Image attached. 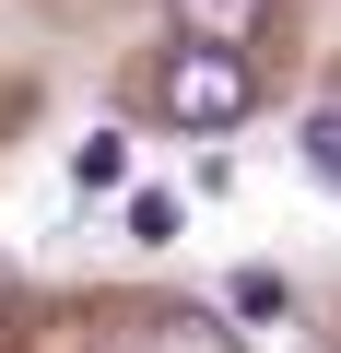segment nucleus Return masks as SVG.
I'll list each match as a JSON object with an SVG mask.
<instances>
[{
    "mask_svg": "<svg viewBox=\"0 0 341 353\" xmlns=\"http://www.w3.org/2000/svg\"><path fill=\"white\" fill-rule=\"evenodd\" d=\"M130 236H141V248H177V201L141 189V201H130Z\"/></svg>",
    "mask_w": 341,
    "mask_h": 353,
    "instance_id": "obj_6",
    "label": "nucleus"
},
{
    "mask_svg": "<svg viewBox=\"0 0 341 353\" xmlns=\"http://www.w3.org/2000/svg\"><path fill=\"white\" fill-rule=\"evenodd\" d=\"M306 176H318V189H341V106H306Z\"/></svg>",
    "mask_w": 341,
    "mask_h": 353,
    "instance_id": "obj_5",
    "label": "nucleus"
},
{
    "mask_svg": "<svg viewBox=\"0 0 341 353\" xmlns=\"http://www.w3.org/2000/svg\"><path fill=\"white\" fill-rule=\"evenodd\" d=\"M71 189H83V201H106V189H130V141H118V130H94V141H71Z\"/></svg>",
    "mask_w": 341,
    "mask_h": 353,
    "instance_id": "obj_4",
    "label": "nucleus"
},
{
    "mask_svg": "<svg viewBox=\"0 0 341 353\" xmlns=\"http://www.w3.org/2000/svg\"><path fill=\"white\" fill-rule=\"evenodd\" d=\"M153 94H165V118H177V130H236V118L259 106V83H247L236 48H177Z\"/></svg>",
    "mask_w": 341,
    "mask_h": 353,
    "instance_id": "obj_1",
    "label": "nucleus"
},
{
    "mask_svg": "<svg viewBox=\"0 0 341 353\" xmlns=\"http://www.w3.org/2000/svg\"><path fill=\"white\" fill-rule=\"evenodd\" d=\"M177 24H189V48H247L271 24V0H177Z\"/></svg>",
    "mask_w": 341,
    "mask_h": 353,
    "instance_id": "obj_3",
    "label": "nucleus"
},
{
    "mask_svg": "<svg viewBox=\"0 0 341 353\" xmlns=\"http://www.w3.org/2000/svg\"><path fill=\"white\" fill-rule=\"evenodd\" d=\"M236 318H282V271H236Z\"/></svg>",
    "mask_w": 341,
    "mask_h": 353,
    "instance_id": "obj_7",
    "label": "nucleus"
},
{
    "mask_svg": "<svg viewBox=\"0 0 341 353\" xmlns=\"http://www.w3.org/2000/svg\"><path fill=\"white\" fill-rule=\"evenodd\" d=\"M118 353H236V330H224L212 306H141V318L118 330Z\"/></svg>",
    "mask_w": 341,
    "mask_h": 353,
    "instance_id": "obj_2",
    "label": "nucleus"
}]
</instances>
